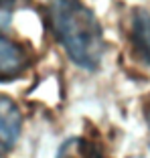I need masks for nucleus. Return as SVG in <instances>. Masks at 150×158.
Returning <instances> with one entry per match:
<instances>
[{
    "label": "nucleus",
    "mask_w": 150,
    "mask_h": 158,
    "mask_svg": "<svg viewBox=\"0 0 150 158\" xmlns=\"http://www.w3.org/2000/svg\"><path fill=\"white\" fill-rule=\"evenodd\" d=\"M19 0H0V24H6L12 16V10L16 8Z\"/></svg>",
    "instance_id": "6"
},
{
    "label": "nucleus",
    "mask_w": 150,
    "mask_h": 158,
    "mask_svg": "<svg viewBox=\"0 0 150 158\" xmlns=\"http://www.w3.org/2000/svg\"><path fill=\"white\" fill-rule=\"evenodd\" d=\"M20 126L23 118L16 103L8 95L0 93V158H4L14 148L20 136Z\"/></svg>",
    "instance_id": "2"
},
{
    "label": "nucleus",
    "mask_w": 150,
    "mask_h": 158,
    "mask_svg": "<svg viewBox=\"0 0 150 158\" xmlns=\"http://www.w3.org/2000/svg\"><path fill=\"white\" fill-rule=\"evenodd\" d=\"M28 63H31L28 53L23 47L0 35V81H10L19 77L28 67Z\"/></svg>",
    "instance_id": "3"
},
{
    "label": "nucleus",
    "mask_w": 150,
    "mask_h": 158,
    "mask_svg": "<svg viewBox=\"0 0 150 158\" xmlns=\"http://www.w3.org/2000/svg\"><path fill=\"white\" fill-rule=\"evenodd\" d=\"M57 158H108L95 142L85 138H71L61 146Z\"/></svg>",
    "instance_id": "5"
},
{
    "label": "nucleus",
    "mask_w": 150,
    "mask_h": 158,
    "mask_svg": "<svg viewBox=\"0 0 150 158\" xmlns=\"http://www.w3.org/2000/svg\"><path fill=\"white\" fill-rule=\"evenodd\" d=\"M146 122H148V130H150V110L146 112Z\"/></svg>",
    "instance_id": "7"
},
{
    "label": "nucleus",
    "mask_w": 150,
    "mask_h": 158,
    "mask_svg": "<svg viewBox=\"0 0 150 158\" xmlns=\"http://www.w3.org/2000/svg\"><path fill=\"white\" fill-rule=\"evenodd\" d=\"M130 41L134 53L146 65H150V12L148 10H136L132 14Z\"/></svg>",
    "instance_id": "4"
},
{
    "label": "nucleus",
    "mask_w": 150,
    "mask_h": 158,
    "mask_svg": "<svg viewBox=\"0 0 150 158\" xmlns=\"http://www.w3.org/2000/svg\"><path fill=\"white\" fill-rule=\"evenodd\" d=\"M49 20L69 59L94 71L103 57V33L95 14L79 0H49Z\"/></svg>",
    "instance_id": "1"
}]
</instances>
